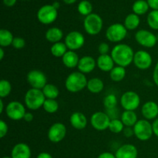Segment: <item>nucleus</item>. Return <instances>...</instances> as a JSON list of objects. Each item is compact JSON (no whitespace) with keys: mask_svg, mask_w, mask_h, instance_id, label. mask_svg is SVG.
Returning <instances> with one entry per match:
<instances>
[{"mask_svg":"<svg viewBox=\"0 0 158 158\" xmlns=\"http://www.w3.org/2000/svg\"><path fill=\"white\" fill-rule=\"evenodd\" d=\"M42 90H43L46 99L56 100L60 95V90H59L58 87L52 83H47Z\"/></svg>","mask_w":158,"mask_h":158,"instance_id":"obj_30","label":"nucleus"},{"mask_svg":"<svg viewBox=\"0 0 158 158\" xmlns=\"http://www.w3.org/2000/svg\"><path fill=\"white\" fill-rule=\"evenodd\" d=\"M12 158H31V149L25 143H16L11 152Z\"/></svg>","mask_w":158,"mask_h":158,"instance_id":"obj_20","label":"nucleus"},{"mask_svg":"<svg viewBox=\"0 0 158 158\" xmlns=\"http://www.w3.org/2000/svg\"><path fill=\"white\" fill-rule=\"evenodd\" d=\"M157 42H158V34L157 35Z\"/></svg>","mask_w":158,"mask_h":158,"instance_id":"obj_54","label":"nucleus"},{"mask_svg":"<svg viewBox=\"0 0 158 158\" xmlns=\"http://www.w3.org/2000/svg\"><path fill=\"white\" fill-rule=\"evenodd\" d=\"M26 107L22 103L19 101L9 102L6 106V114L8 118L12 120H23L26 114Z\"/></svg>","mask_w":158,"mask_h":158,"instance_id":"obj_8","label":"nucleus"},{"mask_svg":"<svg viewBox=\"0 0 158 158\" xmlns=\"http://www.w3.org/2000/svg\"><path fill=\"white\" fill-rule=\"evenodd\" d=\"M77 9H78V12H80L82 15L87 16V15H90V14L92 13L93 6L89 1L83 0V1H81L79 3Z\"/></svg>","mask_w":158,"mask_h":158,"instance_id":"obj_35","label":"nucleus"},{"mask_svg":"<svg viewBox=\"0 0 158 158\" xmlns=\"http://www.w3.org/2000/svg\"><path fill=\"white\" fill-rule=\"evenodd\" d=\"M140 23V19L139 18V15L135 13L129 14L125 18L124 20V26L127 30H134L139 26Z\"/></svg>","mask_w":158,"mask_h":158,"instance_id":"obj_27","label":"nucleus"},{"mask_svg":"<svg viewBox=\"0 0 158 158\" xmlns=\"http://www.w3.org/2000/svg\"><path fill=\"white\" fill-rule=\"evenodd\" d=\"M45 100L46 97L42 89L30 88L25 94V105L30 110H37L43 107Z\"/></svg>","mask_w":158,"mask_h":158,"instance_id":"obj_3","label":"nucleus"},{"mask_svg":"<svg viewBox=\"0 0 158 158\" xmlns=\"http://www.w3.org/2000/svg\"><path fill=\"white\" fill-rule=\"evenodd\" d=\"M135 40L139 45L145 48H153L157 43V35L147 29H140L135 33Z\"/></svg>","mask_w":158,"mask_h":158,"instance_id":"obj_9","label":"nucleus"},{"mask_svg":"<svg viewBox=\"0 0 158 158\" xmlns=\"http://www.w3.org/2000/svg\"><path fill=\"white\" fill-rule=\"evenodd\" d=\"M86 88L91 94H100L104 89V83L101 79L98 77H94L88 80Z\"/></svg>","mask_w":158,"mask_h":158,"instance_id":"obj_24","label":"nucleus"},{"mask_svg":"<svg viewBox=\"0 0 158 158\" xmlns=\"http://www.w3.org/2000/svg\"><path fill=\"white\" fill-rule=\"evenodd\" d=\"M147 22L151 29L158 30V10H153L148 14Z\"/></svg>","mask_w":158,"mask_h":158,"instance_id":"obj_37","label":"nucleus"},{"mask_svg":"<svg viewBox=\"0 0 158 158\" xmlns=\"http://www.w3.org/2000/svg\"><path fill=\"white\" fill-rule=\"evenodd\" d=\"M15 37L13 34L9 30L6 29H2L0 30V46L1 47H7L12 44V42Z\"/></svg>","mask_w":158,"mask_h":158,"instance_id":"obj_29","label":"nucleus"},{"mask_svg":"<svg viewBox=\"0 0 158 158\" xmlns=\"http://www.w3.org/2000/svg\"><path fill=\"white\" fill-rule=\"evenodd\" d=\"M123 133L126 137H131L132 136L134 135V128L129 127H126L124 128V130H123Z\"/></svg>","mask_w":158,"mask_h":158,"instance_id":"obj_41","label":"nucleus"},{"mask_svg":"<svg viewBox=\"0 0 158 158\" xmlns=\"http://www.w3.org/2000/svg\"><path fill=\"white\" fill-rule=\"evenodd\" d=\"M67 133V129L65 124L57 122L51 125L50 127L48 130L47 137L49 141L52 143H57L61 142L65 138Z\"/></svg>","mask_w":158,"mask_h":158,"instance_id":"obj_13","label":"nucleus"},{"mask_svg":"<svg viewBox=\"0 0 158 158\" xmlns=\"http://www.w3.org/2000/svg\"><path fill=\"white\" fill-rule=\"evenodd\" d=\"M8 131H9V127L7 123L3 120H0V137L3 138L7 135Z\"/></svg>","mask_w":158,"mask_h":158,"instance_id":"obj_40","label":"nucleus"},{"mask_svg":"<svg viewBox=\"0 0 158 158\" xmlns=\"http://www.w3.org/2000/svg\"><path fill=\"white\" fill-rule=\"evenodd\" d=\"M57 15V9L52 5H45L37 12V19L42 24L49 25L56 19Z\"/></svg>","mask_w":158,"mask_h":158,"instance_id":"obj_11","label":"nucleus"},{"mask_svg":"<svg viewBox=\"0 0 158 158\" xmlns=\"http://www.w3.org/2000/svg\"><path fill=\"white\" fill-rule=\"evenodd\" d=\"M120 120L125 127H134V125L139 120L135 111L132 110L123 111L120 117Z\"/></svg>","mask_w":158,"mask_h":158,"instance_id":"obj_25","label":"nucleus"},{"mask_svg":"<svg viewBox=\"0 0 158 158\" xmlns=\"http://www.w3.org/2000/svg\"><path fill=\"white\" fill-rule=\"evenodd\" d=\"M4 111V102L2 98H0V114H2Z\"/></svg>","mask_w":158,"mask_h":158,"instance_id":"obj_49","label":"nucleus"},{"mask_svg":"<svg viewBox=\"0 0 158 158\" xmlns=\"http://www.w3.org/2000/svg\"><path fill=\"white\" fill-rule=\"evenodd\" d=\"M127 71L124 67L122 66H114V69L110 72V77L111 80L114 82H121L123 80V79L126 77Z\"/></svg>","mask_w":158,"mask_h":158,"instance_id":"obj_28","label":"nucleus"},{"mask_svg":"<svg viewBox=\"0 0 158 158\" xmlns=\"http://www.w3.org/2000/svg\"><path fill=\"white\" fill-rule=\"evenodd\" d=\"M120 103L125 110L134 111L140 106V97L134 91H127L120 97Z\"/></svg>","mask_w":158,"mask_h":158,"instance_id":"obj_7","label":"nucleus"},{"mask_svg":"<svg viewBox=\"0 0 158 158\" xmlns=\"http://www.w3.org/2000/svg\"><path fill=\"white\" fill-rule=\"evenodd\" d=\"M23 120L26 122H28V123L32 121V120H33V114L31 112H26L24 117H23Z\"/></svg>","mask_w":158,"mask_h":158,"instance_id":"obj_46","label":"nucleus"},{"mask_svg":"<svg viewBox=\"0 0 158 158\" xmlns=\"http://www.w3.org/2000/svg\"><path fill=\"white\" fill-rule=\"evenodd\" d=\"M27 82L31 88L43 89L47 84V77L46 74L39 69H32L27 74Z\"/></svg>","mask_w":158,"mask_h":158,"instance_id":"obj_10","label":"nucleus"},{"mask_svg":"<svg viewBox=\"0 0 158 158\" xmlns=\"http://www.w3.org/2000/svg\"><path fill=\"white\" fill-rule=\"evenodd\" d=\"M104 107L107 110H112L115 109L117 105V98L115 94H110L106 95L103 100Z\"/></svg>","mask_w":158,"mask_h":158,"instance_id":"obj_33","label":"nucleus"},{"mask_svg":"<svg viewBox=\"0 0 158 158\" xmlns=\"http://www.w3.org/2000/svg\"><path fill=\"white\" fill-rule=\"evenodd\" d=\"M147 2L153 10H158V0H148Z\"/></svg>","mask_w":158,"mask_h":158,"instance_id":"obj_43","label":"nucleus"},{"mask_svg":"<svg viewBox=\"0 0 158 158\" xmlns=\"http://www.w3.org/2000/svg\"><path fill=\"white\" fill-rule=\"evenodd\" d=\"M64 1L65 3H66V4H73V3L75 2L77 0H63Z\"/></svg>","mask_w":158,"mask_h":158,"instance_id":"obj_52","label":"nucleus"},{"mask_svg":"<svg viewBox=\"0 0 158 158\" xmlns=\"http://www.w3.org/2000/svg\"><path fill=\"white\" fill-rule=\"evenodd\" d=\"M124 128V124L121 121V120L114 118L111 120L108 129L114 134H120V133L123 132Z\"/></svg>","mask_w":158,"mask_h":158,"instance_id":"obj_34","label":"nucleus"},{"mask_svg":"<svg viewBox=\"0 0 158 158\" xmlns=\"http://www.w3.org/2000/svg\"><path fill=\"white\" fill-rule=\"evenodd\" d=\"M70 124L74 129L82 131L85 129L87 126V118L86 116L81 112H74L71 114L69 117Z\"/></svg>","mask_w":158,"mask_h":158,"instance_id":"obj_19","label":"nucleus"},{"mask_svg":"<svg viewBox=\"0 0 158 158\" xmlns=\"http://www.w3.org/2000/svg\"><path fill=\"white\" fill-rule=\"evenodd\" d=\"M2 158H12V157H3Z\"/></svg>","mask_w":158,"mask_h":158,"instance_id":"obj_53","label":"nucleus"},{"mask_svg":"<svg viewBox=\"0 0 158 158\" xmlns=\"http://www.w3.org/2000/svg\"><path fill=\"white\" fill-rule=\"evenodd\" d=\"M64 43L69 50H78L84 46L85 37L78 31H72L66 35Z\"/></svg>","mask_w":158,"mask_h":158,"instance_id":"obj_12","label":"nucleus"},{"mask_svg":"<svg viewBox=\"0 0 158 158\" xmlns=\"http://www.w3.org/2000/svg\"><path fill=\"white\" fill-rule=\"evenodd\" d=\"M111 119L107 114L104 112H96L91 116L90 124L96 131H103L109 128Z\"/></svg>","mask_w":158,"mask_h":158,"instance_id":"obj_14","label":"nucleus"},{"mask_svg":"<svg viewBox=\"0 0 158 158\" xmlns=\"http://www.w3.org/2000/svg\"><path fill=\"white\" fill-rule=\"evenodd\" d=\"M149 5L148 2L144 0H137L133 5V11L137 15H143L149 9Z\"/></svg>","mask_w":158,"mask_h":158,"instance_id":"obj_31","label":"nucleus"},{"mask_svg":"<svg viewBox=\"0 0 158 158\" xmlns=\"http://www.w3.org/2000/svg\"><path fill=\"white\" fill-rule=\"evenodd\" d=\"M133 128H134V136L141 141H147L154 135L152 123H150L149 120L145 119L139 120Z\"/></svg>","mask_w":158,"mask_h":158,"instance_id":"obj_5","label":"nucleus"},{"mask_svg":"<svg viewBox=\"0 0 158 158\" xmlns=\"http://www.w3.org/2000/svg\"><path fill=\"white\" fill-rule=\"evenodd\" d=\"M134 49L129 45L118 43L111 50V57L117 66L127 67L134 61Z\"/></svg>","mask_w":158,"mask_h":158,"instance_id":"obj_1","label":"nucleus"},{"mask_svg":"<svg viewBox=\"0 0 158 158\" xmlns=\"http://www.w3.org/2000/svg\"><path fill=\"white\" fill-rule=\"evenodd\" d=\"M97 158H117L115 154H113L110 152H103L100 154Z\"/></svg>","mask_w":158,"mask_h":158,"instance_id":"obj_44","label":"nucleus"},{"mask_svg":"<svg viewBox=\"0 0 158 158\" xmlns=\"http://www.w3.org/2000/svg\"><path fill=\"white\" fill-rule=\"evenodd\" d=\"M15 2H16V0H3V3H4L5 6H9V7L13 6L15 4Z\"/></svg>","mask_w":158,"mask_h":158,"instance_id":"obj_47","label":"nucleus"},{"mask_svg":"<svg viewBox=\"0 0 158 158\" xmlns=\"http://www.w3.org/2000/svg\"><path fill=\"white\" fill-rule=\"evenodd\" d=\"M69 50L65 44V43L63 42H59V43H54L52 45L50 48V52L53 56L56 57V58H62L63 56L65 55L67 51Z\"/></svg>","mask_w":158,"mask_h":158,"instance_id":"obj_26","label":"nucleus"},{"mask_svg":"<svg viewBox=\"0 0 158 158\" xmlns=\"http://www.w3.org/2000/svg\"><path fill=\"white\" fill-rule=\"evenodd\" d=\"M153 80H154L156 86L158 87V62L154 67V72H153Z\"/></svg>","mask_w":158,"mask_h":158,"instance_id":"obj_42","label":"nucleus"},{"mask_svg":"<svg viewBox=\"0 0 158 158\" xmlns=\"http://www.w3.org/2000/svg\"><path fill=\"white\" fill-rule=\"evenodd\" d=\"M12 46L16 49H22L26 46V41L22 37H15L12 42Z\"/></svg>","mask_w":158,"mask_h":158,"instance_id":"obj_38","label":"nucleus"},{"mask_svg":"<svg viewBox=\"0 0 158 158\" xmlns=\"http://www.w3.org/2000/svg\"><path fill=\"white\" fill-rule=\"evenodd\" d=\"M138 151L134 144L126 143L117 149L115 156L117 158H137Z\"/></svg>","mask_w":158,"mask_h":158,"instance_id":"obj_18","label":"nucleus"},{"mask_svg":"<svg viewBox=\"0 0 158 158\" xmlns=\"http://www.w3.org/2000/svg\"><path fill=\"white\" fill-rule=\"evenodd\" d=\"M5 56V51L2 47L0 48V60H2Z\"/></svg>","mask_w":158,"mask_h":158,"instance_id":"obj_50","label":"nucleus"},{"mask_svg":"<svg viewBox=\"0 0 158 158\" xmlns=\"http://www.w3.org/2000/svg\"><path fill=\"white\" fill-rule=\"evenodd\" d=\"M43 109L48 114H55L59 110V103L56 100L52 99H46L44 104L43 106Z\"/></svg>","mask_w":158,"mask_h":158,"instance_id":"obj_32","label":"nucleus"},{"mask_svg":"<svg viewBox=\"0 0 158 158\" xmlns=\"http://www.w3.org/2000/svg\"><path fill=\"white\" fill-rule=\"evenodd\" d=\"M46 40L52 44L61 42L62 39L63 38V32L61 29L58 27L49 28L45 34Z\"/></svg>","mask_w":158,"mask_h":158,"instance_id":"obj_23","label":"nucleus"},{"mask_svg":"<svg viewBox=\"0 0 158 158\" xmlns=\"http://www.w3.org/2000/svg\"><path fill=\"white\" fill-rule=\"evenodd\" d=\"M98 52L100 55H106L110 52V46L106 43H101L98 46Z\"/></svg>","mask_w":158,"mask_h":158,"instance_id":"obj_39","label":"nucleus"},{"mask_svg":"<svg viewBox=\"0 0 158 158\" xmlns=\"http://www.w3.org/2000/svg\"><path fill=\"white\" fill-rule=\"evenodd\" d=\"M127 29L121 23H114L106 30V37L111 43H120L126 38Z\"/></svg>","mask_w":158,"mask_h":158,"instance_id":"obj_6","label":"nucleus"},{"mask_svg":"<svg viewBox=\"0 0 158 158\" xmlns=\"http://www.w3.org/2000/svg\"><path fill=\"white\" fill-rule=\"evenodd\" d=\"M87 79L85 74L80 71L73 72L65 80V87L69 92L76 94L83 90L87 86Z\"/></svg>","mask_w":158,"mask_h":158,"instance_id":"obj_2","label":"nucleus"},{"mask_svg":"<svg viewBox=\"0 0 158 158\" xmlns=\"http://www.w3.org/2000/svg\"><path fill=\"white\" fill-rule=\"evenodd\" d=\"M36 158H52L51 154H49V153L46 152H42L40 154H39V155L37 156Z\"/></svg>","mask_w":158,"mask_h":158,"instance_id":"obj_48","label":"nucleus"},{"mask_svg":"<svg viewBox=\"0 0 158 158\" xmlns=\"http://www.w3.org/2000/svg\"><path fill=\"white\" fill-rule=\"evenodd\" d=\"M52 6H53L55 9H58L59 8H60V2H53V4H52Z\"/></svg>","mask_w":158,"mask_h":158,"instance_id":"obj_51","label":"nucleus"},{"mask_svg":"<svg viewBox=\"0 0 158 158\" xmlns=\"http://www.w3.org/2000/svg\"><path fill=\"white\" fill-rule=\"evenodd\" d=\"M141 114L145 120H156L158 117V104L151 100L146 102L142 106Z\"/></svg>","mask_w":158,"mask_h":158,"instance_id":"obj_16","label":"nucleus"},{"mask_svg":"<svg viewBox=\"0 0 158 158\" xmlns=\"http://www.w3.org/2000/svg\"><path fill=\"white\" fill-rule=\"evenodd\" d=\"M114 60L110 55H100L97 60V66L103 72H110L114 67Z\"/></svg>","mask_w":158,"mask_h":158,"instance_id":"obj_21","label":"nucleus"},{"mask_svg":"<svg viewBox=\"0 0 158 158\" xmlns=\"http://www.w3.org/2000/svg\"><path fill=\"white\" fill-rule=\"evenodd\" d=\"M12 84L7 80H2L0 81V97L2 99L8 97L12 92Z\"/></svg>","mask_w":158,"mask_h":158,"instance_id":"obj_36","label":"nucleus"},{"mask_svg":"<svg viewBox=\"0 0 158 158\" xmlns=\"http://www.w3.org/2000/svg\"><path fill=\"white\" fill-rule=\"evenodd\" d=\"M97 66V60L90 56H84L81 57L79 61L77 69L83 74L90 73Z\"/></svg>","mask_w":158,"mask_h":158,"instance_id":"obj_17","label":"nucleus"},{"mask_svg":"<svg viewBox=\"0 0 158 158\" xmlns=\"http://www.w3.org/2000/svg\"><path fill=\"white\" fill-rule=\"evenodd\" d=\"M134 64L140 70L148 69L153 63V59L151 54L145 50H138L134 53Z\"/></svg>","mask_w":158,"mask_h":158,"instance_id":"obj_15","label":"nucleus"},{"mask_svg":"<svg viewBox=\"0 0 158 158\" xmlns=\"http://www.w3.org/2000/svg\"><path fill=\"white\" fill-rule=\"evenodd\" d=\"M103 24V19L100 15L96 13H91L84 19L83 28L87 34L96 35L101 32Z\"/></svg>","mask_w":158,"mask_h":158,"instance_id":"obj_4","label":"nucleus"},{"mask_svg":"<svg viewBox=\"0 0 158 158\" xmlns=\"http://www.w3.org/2000/svg\"><path fill=\"white\" fill-rule=\"evenodd\" d=\"M152 127L154 134L158 137V118L154 120V121L152 123Z\"/></svg>","mask_w":158,"mask_h":158,"instance_id":"obj_45","label":"nucleus"},{"mask_svg":"<svg viewBox=\"0 0 158 158\" xmlns=\"http://www.w3.org/2000/svg\"><path fill=\"white\" fill-rule=\"evenodd\" d=\"M79 61H80V58L75 51L68 50L62 57V62L63 65L69 69L77 67Z\"/></svg>","mask_w":158,"mask_h":158,"instance_id":"obj_22","label":"nucleus"}]
</instances>
